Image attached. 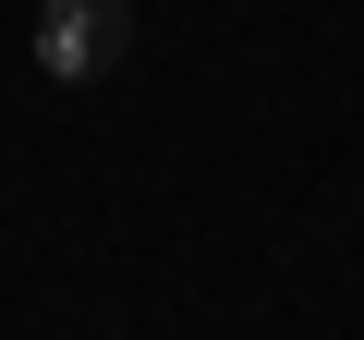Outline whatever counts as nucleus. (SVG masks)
Instances as JSON below:
<instances>
[{"instance_id":"obj_1","label":"nucleus","mask_w":364,"mask_h":340,"mask_svg":"<svg viewBox=\"0 0 364 340\" xmlns=\"http://www.w3.org/2000/svg\"><path fill=\"white\" fill-rule=\"evenodd\" d=\"M122 61H134V13H122V0H49V13H37V73L49 85H97Z\"/></svg>"}]
</instances>
